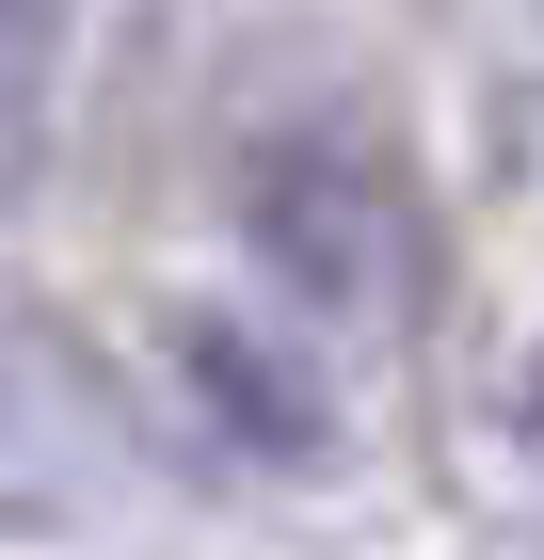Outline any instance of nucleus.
Listing matches in <instances>:
<instances>
[{"label":"nucleus","mask_w":544,"mask_h":560,"mask_svg":"<svg viewBox=\"0 0 544 560\" xmlns=\"http://www.w3.org/2000/svg\"><path fill=\"white\" fill-rule=\"evenodd\" d=\"M241 241L256 272L304 304V320H369L384 289H401V192H384L352 144H273L241 192Z\"/></svg>","instance_id":"obj_1"},{"label":"nucleus","mask_w":544,"mask_h":560,"mask_svg":"<svg viewBox=\"0 0 544 560\" xmlns=\"http://www.w3.org/2000/svg\"><path fill=\"white\" fill-rule=\"evenodd\" d=\"M176 385L209 400V432L241 448V465H289V480H321L336 465V385H321V352H289L273 320H176Z\"/></svg>","instance_id":"obj_2"}]
</instances>
